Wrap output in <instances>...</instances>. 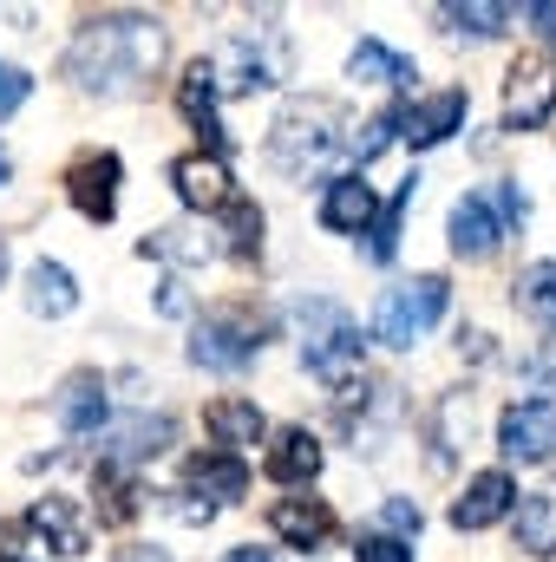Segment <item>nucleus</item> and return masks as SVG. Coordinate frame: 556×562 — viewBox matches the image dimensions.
Wrapping results in <instances>:
<instances>
[{"label": "nucleus", "instance_id": "obj_1", "mask_svg": "<svg viewBox=\"0 0 556 562\" xmlns=\"http://www.w3.org/2000/svg\"><path fill=\"white\" fill-rule=\"evenodd\" d=\"M157 66H164V26L144 20V13L86 20L79 40L66 46V79L79 92H99V99H132V92H144Z\"/></svg>", "mask_w": 556, "mask_h": 562}, {"label": "nucleus", "instance_id": "obj_2", "mask_svg": "<svg viewBox=\"0 0 556 562\" xmlns=\"http://www.w3.org/2000/svg\"><path fill=\"white\" fill-rule=\"evenodd\" d=\"M334 150H347V138H341V112L327 99H294V105H281V119L269 125V164L288 170V177L321 170Z\"/></svg>", "mask_w": 556, "mask_h": 562}, {"label": "nucleus", "instance_id": "obj_3", "mask_svg": "<svg viewBox=\"0 0 556 562\" xmlns=\"http://www.w3.org/2000/svg\"><path fill=\"white\" fill-rule=\"evenodd\" d=\"M294 327H301V360H308V373L347 380V373L360 367V321H354L341 301L308 294V301L294 307Z\"/></svg>", "mask_w": 556, "mask_h": 562}, {"label": "nucleus", "instance_id": "obj_4", "mask_svg": "<svg viewBox=\"0 0 556 562\" xmlns=\"http://www.w3.org/2000/svg\"><path fill=\"white\" fill-rule=\"evenodd\" d=\"M210 66H216V92H269V86L288 79V33H281L276 20H256Z\"/></svg>", "mask_w": 556, "mask_h": 562}, {"label": "nucleus", "instance_id": "obj_5", "mask_svg": "<svg viewBox=\"0 0 556 562\" xmlns=\"http://www.w3.org/2000/svg\"><path fill=\"white\" fill-rule=\"evenodd\" d=\"M445 301H452L445 276H419V281L387 288V294L374 301V340H380V347H419V340L438 327Z\"/></svg>", "mask_w": 556, "mask_h": 562}, {"label": "nucleus", "instance_id": "obj_6", "mask_svg": "<svg viewBox=\"0 0 556 562\" xmlns=\"http://www.w3.org/2000/svg\"><path fill=\"white\" fill-rule=\"evenodd\" d=\"M256 353H263V327L243 307H216L190 327V360L210 367V373H243Z\"/></svg>", "mask_w": 556, "mask_h": 562}, {"label": "nucleus", "instance_id": "obj_7", "mask_svg": "<svg viewBox=\"0 0 556 562\" xmlns=\"http://www.w3.org/2000/svg\"><path fill=\"white\" fill-rule=\"evenodd\" d=\"M556 112V53L531 46L504 72V132H537Z\"/></svg>", "mask_w": 556, "mask_h": 562}, {"label": "nucleus", "instance_id": "obj_8", "mask_svg": "<svg viewBox=\"0 0 556 562\" xmlns=\"http://www.w3.org/2000/svg\"><path fill=\"white\" fill-rule=\"evenodd\" d=\"M119 177H125L119 150H79L73 170H66V196H73V210L92 216V223H112V216H119Z\"/></svg>", "mask_w": 556, "mask_h": 562}, {"label": "nucleus", "instance_id": "obj_9", "mask_svg": "<svg viewBox=\"0 0 556 562\" xmlns=\"http://www.w3.org/2000/svg\"><path fill=\"white\" fill-rule=\"evenodd\" d=\"M498 445L518 464H551L556 458V400H518V406H504Z\"/></svg>", "mask_w": 556, "mask_h": 562}, {"label": "nucleus", "instance_id": "obj_10", "mask_svg": "<svg viewBox=\"0 0 556 562\" xmlns=\"http://www.w3.org/2000/svg\"><path fill=\"white\" fill-rule=\"evenodd\" d=\"M184 491H190V497H203L190 517H197V524H210V517H216V504H236V497L249 491V464H243V458H230V451L190 458V471H184Z\"/></svg>", "mask_w": 556, "mask_h": 562}, {"label": "nucleus", "instance_id": "obj_11", "mask_svg": "<svg viewBox=\"0 0 556 562\" xmlns=\"http://www.w3.org/2000/svg\"><path fill=\"white\" fill-rule=\"evenodd\" d=\"M26 530H33L53 557H86V543H92V524H86L79 497H59V491H46V497L26 510Z\"/></svg>", "mask_w": 556, "mask_h": 562}, {"label": "nucleus", "instance_id": "obj_12", "mask_svg": "<svg viewBox=\"0 0 556 562\" xmlns=\"http://www.w3.org/2000/svg\"><path fill=\"white\" fill-rule=\"evenodd\" d=\"M170 183H177V196L190 203V210H203V216H223V203L236 196V183H230V170H223V157L210 150H190V157H177L170 164Z\"/></svg>", "mask_w": 556, "mask_h": 562}, {"label": "nucleus", "instance_id": "obj_13", "mask_svg": "<svg viewBox=\"0 0 556 562\" xmlns=\"http://www.w3.org/2000/svg\"><path fill=\"white\" fill-rule=\"evenodd\" d=\"M445 229H452V256H465V262H491L498 243H504V223H498L491 196H458Z\"/></svg>", "mask_w": 556, "mask_h": 562}, {"label": "nucleus", "instance_id": "obj_14", "mask_svg": "<svg viewBox=\"0 0 556 562\" xmlns=\"http://www.w3.org/2000/svg\"><path fill=\"white\" fill-rule=\"evenodd\" d=\"M374 216H380L374 183H360V177H334V183L321 190V229H334V236H367Z\"/></svg>", "mask_w": 556, "mask_h": 562}, {"label": "nucleus", "instance_id": "obj_15", "mask_svg": "<svg viewBox=\"0 0 556 562\" xmlns=\"http://www.w3.org/2000/svg\"><path fill=\"white\" fill-rule=\"evenodd\" d=\"M465 92L452 86V92H432V99H419L413 112H400V138L413 144V150H432V144H445L458 125H465Z\"/></svg>", "mask_w": 556, "mask_h": 562}, {"label": "nucleus", "instance_id": "obj_16", "mask_svg": "<svg viewBox=\"0 0 556 562\" xmlns=\"http://www.w3.org/2000/svg\"><path fill=\"white\" fill-rule=\"evenodd\" d=\"M518 504V484H511V471H478L471 484H465V497L452 504V524L458 530H491L504 510Z\"/></svg>", "mask_w": 556, "mask_h": 562}, {"label": "nucleus", "instance_id": "obj_17", "mask_svg": "<svg viewBox=\"0 0 556 562\" xmlns=\"http://www.w3.org/2000/svg\"><path fill=\"white\" fill-rule=\"evenodd\" d=\"M53 419L66 425L73 438H86V431H99V425H105V380H99L92 367H79V373H66V386H59V400H53Z\"/></svg>", "mask_w": 556, "mask_h": 562}, {"label": "nucleus", "instance_id": "obj_18", "mask_svg": "<svg viewBox=\"0 0 556 562\" xmlns=\"http://www.w3.org/2000/svg\"><path fill=\"white\" fill-rule=\"evenodd\" d=\"M269 530H276L281 543H294V550H321L334 537V510L321 497H281L276 510H269Z\"/></svg>", "mask_w": 556, "mask_h": 562}, {"label": "nucleus", "instance_id": "obj_19", "mask_svg": "<svg viewBox=\"0 0 556 562\" xmlns=\"http://www.w3.org/2000/svg\"><path fill=\"white\" fill-rule=\"evenodd\" d=\"M203 425H210V438H216V445H223L230 458L269 438V419L256 413V400H210V413H203Z\"/></svg>", "mask_w": 556, "mask_h": 562}, {"label": "nucleus", "instance_id": "obj_20", "mask_svg": "<svg viewBox=\"0 0 556 562\" xmlns=\"http://www.w3.org/2000/svg\"><path fill=\"white\" fill-rule=\"evenodd\" d=\"M263 471H269L276 484H308V477L321 471V438H314L308 425H288V431H276V445H269Z\"/></svg>", "mask_w": 556, "mask_h": 562}, {"label": "nucleus", "instance_id": "obj_21", "mask_svg": "<svg viewBox=\"0 0 556 562\" xmlns=\"http://www.w3.org/2000/svg\"><path fill=\"white\" fill-rule=\"evenodd\" d=\"M170 438H177V425L164 419V413H157V419L138 413V419H125V425L105 431V458H112V464H144V458H157Z\"/></svg>", "mask_w": 556, "mask_h": 562}, {"label": "nucleus", "instance_id": "obj_22", "mask_svg": "<svg viewBox=\"0 0 556 562\" xmlns=\"http://www.w3.org/2000/svg\"><path fill=\"white\" fill-rule=\"evenodd\" d=\"M177 105H184V119H190L210 144L230 138V132H223V119H216V66H210V59H197V66L177 79Z\"/></svg>", "mask_w": 556, "mask_h": 562}, {"label": "nucleus", "instance_id": "obj_23", "mask_svg": "<svg viewBox=\"0 0 556 562\" xmlns=\"http://www.w3.org/2000/svg\"><path fill=\"white\" fill-rule=\"evenodd\" d=\"M518 550L524 557H556V491H524L518 497Z\"/></svg>", "mask_w": 556, "mask_h": 562}, {"label": "nucleus", "instance_id": "obj_24", "mask_svg": "<svg viewBox=\"0 0 556 562\" xmlns=\"http://www.w3.org/2000/svg\"><path fill=\"white\" fill-rule=\"evenodd\" d=\"M26 307H33V314H46V321L73 314V307H79L73 269H66V262H33V269H26Z\"/></svg>", "mask_w": 556, "mask_h": 562}, {"label": "nucleus", "instance_id": "obj_25", "mask_svg": "<svg viewBox=\"0 0 556 562\" xmlns=\"http://www.w3.org/2000/svg\"><path fill=\"white\" fill-rule=\"evenodd\" d=\"M347 72L360 79V86H413L419 66L407 53H393V46H380V40H360L354 46V59H347Z\"/></svg>", "mask_w": 556, "mask_h": 562}, {"label": "nucleus", "instance_id": "obj_26", "mask_svg": "<svg viewBox=\"0 0 556 562\" xmlns=\"http://www.w3.org/2000/svg\"><path fill=\"white\" fill-rule=\"evenodd\" d=\"M413 190H419V177H407L400 190H393V203H380V216H374V243H367V256L374 262H393V249H400V223H407V210H413Z\"/></svg>", "mask_w": 556, "mask_h": 562}, {"label": "nucleus", "instance_id": "obj_27", "mask_svg": "<svg viewBox=\"0 0 556 562\" xmlns=\"http://www.w3.org/2000/svg\"><path fill=\"white\" fill-rule=\"evenodd\" d=\"M518 307L556 334V262H531V269L518 276Z\"/></svg>", "mask_w": 556, "mask_h": 562}, {"label": "nucleus", "instance_id": "obj_28", "mask_svg": "<svg viewBox=\"0 0 556 562\" xmlns=\"http://www.w3.org/2000/svg\"><path fill=\"white\" fill-rule=\"evenodd\" d=\"M138 256H164V262H210L216 256V243L203 236V229H157V236H144Z\"/></svg>", "mask_w": 556, "mask_h": 562}, {"label": "nucleus", "instance_id": "obj_29", "mask_svg": "<svg viewBox=\"0 0 556 562\" xmlns=\"http://www.w3.org/2000/svg\"><path fill=\"white\" fill-rule=\"evenodd\" d=\"M471 393H445L438 400V431H432V445H438V464L458 451V445H471Z\"/></svg>", "mask_w": 556, "mask_h": 562}, {"label": "nucleus", "instance_id": "obj_30", "mask_svg": "<svg viewBox=\"0 0 556 562\" xmlns=\"http://www.w3.org/2000/svg\"><path fill=\"white\" fill-rule=\"evenodd\" d=\"M223 236H230L236 256H256V249H263V210H256L249 196H230V203H223Z\"/></svg>", "mask_w": 556, "mask_h": 562}, {"label": "nucleus", "instance_id": "obj_31", "mask_svg": "<svg viewBox=\"0 0 556 562\" xmlns=\"http://www.w3.org/2000/svg\"><path fill=\"white\" fill-rule=\"evenodd\" d=\"M393 138H400V112H380V119H367L360 138H347V150H354V164H374Z\"/></svg>", "mask_w": 556, "mask_h": 562}, {"label": "nucleus", "instance_id": "obj_32", "mask_svg": "<svg viewBox=\"0 0 556 562\" xmlns=\"http://www.w3.org/2000/svg\"><path fill=\"white\" fill-rule=\"evenodd\" d=\"M445 20H452L458 33H471V40H491V33L511 20V7H445Z\"/></svg>", "mask_w": 556, "mask_h": 562}, {"label": "nucleus", "instance_id": "obj_33", "mask_svg": "<svg viewBox=\"0 0 556 562\" xmlns=\"http://www.w3.org/2000/svg\"><path fill=\"white\" fill-rule=\"evenodd\" d=\"M99 491H105V524H132V517H138V491H132L119 471H105Z\"/></svg>", "mask_w": 556, "mask_h": 562}, {"label": "nucleus", "instance_id": "obj_34", "mask_svg": "<svg viewBox=\"0 0 556 562\" xmlns=\"http://www.w3.org/2000/svg\"><path fill=\"white\" fill-rule=\"evenodd\" d=\"M26 92H33V79H26L20 66H7V59H0V119H13V112L26 105Z\"/></svg>", "mask_w": 556, "mask_h": 562}, {"label": "nucleus", "instance_id": "obj_35", "mask_svg": "<svg viewBox=\"0 0 556 562\" xmlns=\"http://www.w3.org/2000/svg\"><path fill=\"white\" fill-rule=\"evenodd\" d=\"M354 562H413V543H400V537H360Z\"/></svg>", "mask_w": 556, "mask_h": 562}, {"label": "nucleus", "instance_id": "obj_36", "mask_svg": "<svg viewBox=\"0 0 556 562\" xmlns=\"http://www.w3.org/2000/svg\"><path fill=\"white\" fill-rule=\"evenodd\" d=\"M380 524H387V530H400V537H419V504L387 497V504H380Z\"/></svg>", "mask_w": 556, "mask_h": 562}, {"label": "nucleus", "instance_id": "obj_37", "mask_svg": "<svg viewBox=\"0 0 556 562\" xmlns=\"http://www.w3.org/2000/svg\"><path fill=\"white\" fill-rule=\"evenodd\" d=\"M112 562H177V557H170V550H157V543H125Z\"/></svg>", "mask_w": 556, "mask_h": 562}, {"label": "nucleus", "instance_id": "obj_38", "mask_svg": "<svg viewBox=\"0 0 556 562\" xmlns=\"http://www.w3.org/2000/svg\"><path fill=\"white\" fill-rule=\"evenodd\" d=\"M223 562H276V557H269V550H230Z\"/></svg>", "mask_w": 556, "mask_h": 562}, {"label": "nucleus", "instance_id": "obj_39", "mask_svg": "<svg viewBox=\"0 0 556 562\" xmlns=\"http://www.w3.org/2000/svg\"><path fill=\"white\" fill-rule=\"evenodd\" d=\"M531 20H544V33H556V7H531Z\"/></svg>", "mask_w": 556, "mask_h": 562}, {"label": "nucleus", "instance_id": "obj_40", "mask_svg": "<svg viewBox=\"0 0 556 562\" xmlns=\"http://www.w3.org/2000/svg\"><path fill=\"white\" fill-rule=\"evenodd\" d=\"M0 281H7V243H0Z\"/></svg>", "mask_w": 556, "mask_h": 562}, {"label": "nucleus", "instance_id": "obj_41", "mask_svg": "<svg viewBox=\"0 0 556 562\" xmlns=\"http://www.w3.org/2000/svg\"><path fill=\"white\" fill-rule=\"evenodd\" d=\"M0 183H7V157H0Z\"/></svg>", "mask_w": 556, "mask_h": 562}, {"label": "nucleus", "instance_id": "obj_42", "mask_svg": "<svg viewBox=\"0 0 556 562\" xmlns=\"http://www.w3.org/2000/svg\"><path fill=\"white\" fill-rule=\"evenodd\" d=\"M0 562H26V557H0Z\"/></svg>", "mask_w": 556, "mask_h": 562}]
</instances>
